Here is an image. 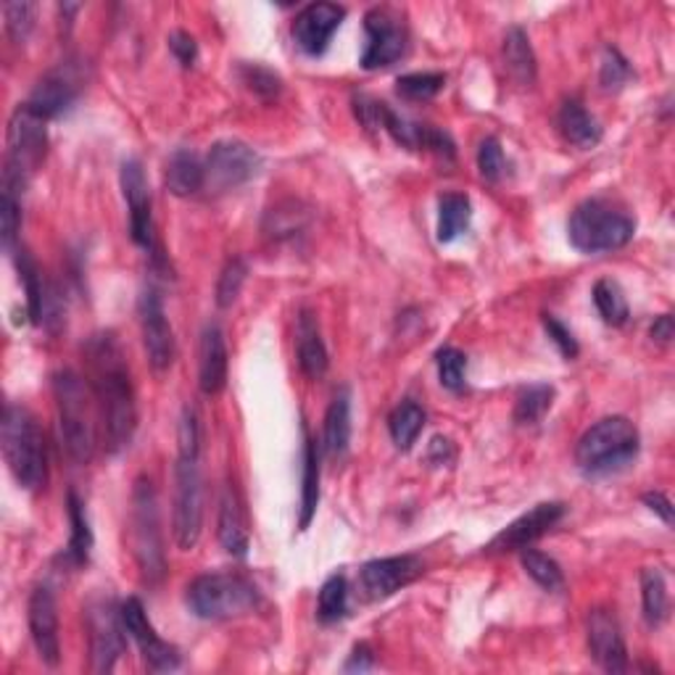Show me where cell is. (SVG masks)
Returning <instances> with one entry per match:
<instances>
[{"instance_id":"obj_7","label":"cell","mask_w":675,"mask_h":675,"mask_svg":"<svg viewBox=\"0 0 675 675\" xmlns=\"http://www.w3.org/2000/svg\"><path fill=\"white\" fill-rule=\"evenodd\" d=\"M636 232V222L625 211L604 201H585L570 217L568 236L575 251L581 253H610L629 246Z\"/></svg>"},{"instance_id":"obj_22","label":"cell","mask_w":675,"mask_h":675,"mask_svg":"<svg viewBox=\"0 0 675 675\" xmlns=\"http://www.w3.org/2000/svg\"><path fill=\"white\" fill-rule=\"evenodd\" d=\"M198 385L206 396L222 394L227 385V343L219 325H206L198 349Z\"/></svg>"},{"instance_id":"obj_32","label":"cell","mask_w":675,"mask_h":675,"mask_svg":"<svg viewBox=\"0 0 675 675\" xmlns=\"http://www.w3.org/2000/svg\"><path fill=\"white\" fill-rule=\"evenodd\" d=\"M642 604H644V620L652 629L667 620L671 612V596H667V581L657 568H644L642 570Z\"/></svg>"},{"instance_id":"obj_33","label":"cell","mask_w":675,"mask_h":675,"mask_svg":"<svg viewBox=\"0 0 675 675\" xmlns=\"http://www.w3.org/2000/svg\"><path fill=\"white\" fill-rule=\"evenodd\" d=\"M423 428H425V412L419 404L402 402L394 412H391L388 430H391V438H394L396 449L409 451L412 446L417 444Z\"/></svg>"},{"instance_id":"obj_42","label":"cell","mask_w":675,"mask_h":675,"mask_svg":"<svg viewBox=\"0 0 675 675\" xmlns=\"http://www.w3.org/2000/svg\"><path fill=\"white\" fill-rule=\"evenodd\" d=\"M436 364H438L440 385H444L446 391H451V394H459V391H465L467 356L461 354L459 349H454V346L438 349Z\"/></svg>"},{"instance_id":"obj_10","label":"cell","mask_w":675,"mask_h":675,"mask_svg":"<svg viewBox=\"0 0 675 675\" xmlns=\"http://www.w3.org/2000/svg\"><path fill=\"white\" fill-rule=\"evenodd\" d=\"M87 636H91V660L95 673H112L124 654V620L122 608L112 596H95L85 608Z\"/></svg>"},{"instance_id":"obj_52","label":"cell","mask_w":675,"mask_h":675,"mask_svg":"<svg viewBox=\"0 0 675 675\" xmlns=\"http://www.w3.org/2000/svg\"><path fill=\"white\" fill-rule=\"evenodd\" d=\"M644 505L650 507L654 515H660V518H663L665 526H673L675 512H673L671 499H667L665 494H660V491H650V494H644Z\"/></svg>"},{"instance_id":"obj_37","label":"cell","mask_w":675,"mask_h":675,"mask_svg":"<svg viewBox=\"0 0 675 675\" xmlns=\"http://www.w3.org/2000/svg\"><path fill=\"white\" fill-rule=\"evenodd\" d=\"M520 562H522V570H526V573L533 578V581L539 583L543 591H562L564 589L562 568L549 554H543V552H539V549L528 547L520 552Z\"/></svg>"},{"instance_id":"obj_46","label":"cell","mask_w":675,"mask_h":675,"mask_svg":"<svg viewBox=\"0 0 675 675\" xmlns=\"http://www.w3.org/2000/svg\"><path fill=\"white\" fill-rule=\"evenodd\" d=\"M478 169H480V177H484L486 183H499L501 177H505L507 158H505V150H501V143L496 141V137H486V141L480 143Z\"/></svg>"},{"instance_id":"obj_20","label":"cell","mask_w":675,"mask_h":675,"mask_svg":"<svg viewBox=\"0 0 675 675\" xmlns=\"http://www.w3.org/2000/svg\"><path fill=\"white\" fill-rule=\"evenodd\" d=\"M589 650L594 663L608 673H629V650L623 631L610 610H594L589 615Z\"/></svg>"},{"instance_id":"obj_15","label":"cell","mask_w":675,"mask_h":675,"mask_svg":"<svg viewBox=\"0 0 675 675\" xmlns=\"http://www.w3.org/2000/svg\"><path fill=\"white\" fill-rule=\"evenodd\" d=\"M562 518H564V505H560V501H543V505H536L530 512L522 515V518L509 522V526L488 543L486 552L488 554L522 552V549L533 547L541 536H547Z\"/></svg>"},{"instance_id":"obj_4","label":"cell","mask_w":675,"mask_h":675,"mask_svg":"<svg viewBox=\"0 0 675 675\" xmlns=\"http://www.w3.org/2000/svg\"><path fill=\"white\" fill-rule=\"evenodd\" d=\"M53 396L59 409L61 446L74 465H87L98 444L87 385L74 370H61L53 375Z\"/></svg>"},{"instance_id":"obj_53","label":"cell","mask_w":675,"mask_h":675,"mask_svg":"<svg viewBox=\"0 0 675 675\" xmlns=\"http://www.w3.org/2000/svg\"><path fill=\"white\" fill-rule=\"evenodd\" d=\"M652 338L660 343V346H671L673 338H675V322L671 314H663L654 320L652 325Z\"/></svg>"},{"instance_id":"obj_44","label":"cell","mask_w":675,"mask_h":675,"mask_svg":"<svg viewBox=\"0 0 675 675\" xmlns=\"http://www.w3.org/2000/svg\"><path fill=\"white\" fill-rule=\"evenodd\" d=\"M248 267L243 259H230L225 264L222 274H219L217 280V307L219 309H230L238 301L240 291H243V282H246Z\"/></svg>"},{"instance_id":"obj_28","label":"cell","mask_w":675,"mask_h":675,"mask_svg":"<svg viewBox=\"0 0 675 675\" xmlns=\"http://www.w3.org/2000/svg\"><path fill=\"white\" fill-rule=\"evenodd\" d=\"M505 66L509 77L520 87H530L536 82V53L530 48V40L522 27H509L505 34Z\"/></svg>"},{"instance_id":"obj_17","label":"cell","mask_w":675,"mask_h":675,"mask_svg":"<svg viewBox=\"0 0 675 675\" xmlns=\"http://www.w3.org/2000/svg\"><path fill=\"white\" fill-rule=\"evenodd\" d=\"M343 19H346V9L338 3H309L304 11L295 17L291 27L293 43L307 56H322L328 51L333 34L341 30Z\"/></svg>"},{"instance_id":"obj_39","label":"cell","mask_w":675,"mask_h":675,"mask_svg":"<svg viewBox=\"0 0 675 675\" xmlns=\"http://www.w3.org/2000/svg\"><path fill=\"white\" fill-rule=\"evenodd\" d=\"M446 77L438 72H415L396 80V93L406 101H430L444 91Z\"/></svg>"},{"instance_id":"obj_11","label":"cell","mask_w":675,"mask_h":675,"mask_svg":"<svg viewBox=\"0 0 675 675\" xmlns=\"http://www.w3.org/2000/svg\"><path fill=\"white\" fill-rule=\"evenodd\" d=\"M364 38L362 66L367 72L396 64L406 51L404 19L388 6H377L364 17Z\"/></svg>"},{"instance_id":"obj_38","label":"cell","mask_w":675,"mask_h":675,"mask_svg":"<svg viewBox=\"0 0 675 675\" xmlns=\"http://www.w3.org/2000/svg\"><path fill=\"white\" fill-rule=\"evenodd\" d=\"M304 225H307V211L301 209V204L285 201L274 206L270 215H267L264 232L274 240H282V238H293L295 232L304 230Z\"/></svg>"},{"instance_id":"obj_27","label":"cell","mask_w":675,"mask_h":675,"mask_svg":"<svg viewBox=\"0 0 675 675\" xmlns=\"http://www.w3.org/2000/svg\"><path fill=\"white\" fill-rule=\"evenodd\" d=\"M351 444V396L341 391L328 406L325 430H322V449L330 459H341Z\"/></svg>"},{"instance_id":"obj_21","label":"cell","mask_w":675,"mask_h":675,"mask_svg":"<svg viewBox=\"0 0 675 675\" xmlns=\"http://www.w3.org/2000/svg\"><path fill=\"white\" fill-rule=\"evenodd\" d=\"M77 95H80L77 82H74L72 74L64 72V69H59V72L45 74V77L34 85L27 106H30L38 116H43L45 122H51L56 120V116L66 114L69 108L74 106V101H77Z\"/></svg>"},{"instance_id":"obj_6","label":"cell","mask_w":675,"mask_h":675,"mask_svg":"<svg viewBox=\"0 0 675 675\" xmlns=\"http://www.w3.org/2000/svg\"><path fill=\"white\" fill-rule=\"evenodd\" d=\"M45 120L32 112L30 106H19L9 120V135H6V164H3V190L22 196L30 177L43 164L48 150Z\"/></svg>"},{"instance_id":"obj_2","label":"cell","mask_w":675,"mask_h":675,"mask_svg":"<svg viewBox=\"0 0 675 675\" xmlns=\"http://www.w3.org/2000/svg\"><path fill=\"white\" fill-rule=\"evenodd\" d=\"M642 436L629 417H604L583 433L575 446V465L589 478L620 472L638 457Z\"/></svg>"},{"instance_id":"obj_26","label":"cell","mask_w":675,"mask_h":675,"mask_svg":"<svg viewBox=\"0 0 675 675\" xmlns=\"http://www.w3.org/2000/svg\"><path fill=\"white\" fill-rule=\"evenodd\" d=\"M219 543L227 554L246 557L248 554V528L243 518V507L232 491V486L225 488L222 501H219V522H217Z\"/></svg>"},{"instance_id":"obj_23","label":"cell","mask_w":675,"mask_h":675,"mask_svg":"<svg viewBox=\"0 0 675 675\" xmlns=\"http://www.w3.org/2000/svg\"><path fill=\"white\" fill-rule=\"evenodd\" d=\"M295 354H299V367L307 377L320 381L330 367L328 346L322 341L320 322H316L314 312L301 309L299 312V325H295Z\"/></svg>"},{"instance_id":"obj_8","label":"cell","mask_w":675,"mask_h":675,"mask_svg":"<svg viewBox=\"0 0 675 675\" xmlns=\"http://www.w3.org/2000/svg\"><path fill=\"white\" fill-rule=\"evenodd\" d=\"M133 554L143 581L158 583L167 575L162 520H158L156 488L148 478H137L133 488Z\"/></svg>"},{"instance_id":"obj_1","label":"cell","mask_w":675,"mask_h":675,"mask_svg":"<svg viewBox=\"0 0 675 675\" xmlns=\"http://www.w3.org/2000/svg\"><path fill=\"white\" fill-rule=\"evenodd\" d=\"M85 362L91 391L98 404L103 444L108 454H120L133 444L137 430V404L129 364L112 333H95L85 343Z\"/></svg>"},{"instance_id":"obj_50","label":"cell","mask_w":675,"mask_h":675,"mask_svg":"<svg viewBox=\"0 0 675 675\" xmlns=\"http://www.w3.org/2000/svg\"><path fill=\"white\" fill-rule=\"evenodd\" d=\"M169 51H172V56L180 61L183 66H193L198 59L196 38H193V34L185 32V30H177V32L169 34Z\"/></svg>"},{"instance_id":"obj_48","label":"cell","mask_w":675,"mask_h":675,"mask_svg":"<svg viewBox=\"0 0 675 675\" xmlns=\"http://www.w3.org/2000/svg\"><path fill=\"white\" fill-rule=\"evenodd\" d=\"M415 150H430V154H436L440 158H454V154H457L449 133L433 127V124H419Z\"/></svg>"},{"instance_id":"obj_34","label":"cell","mask_w":675,"mask_h":675,"mask_svg":"<svg viewBox=\"0 0 675 675\" xmlns=\"http://www.w3.org/2000/svg\"><path fill=\"white\" fill-rule=\"evenodd\" d=\"M594 304L596 312L602 314V320L608 322L612 328H623L625 322H629L631 309H629V299H625L623 288L617 285L615 280H599L594 285Z\"/></svg>"},{"instance_id":"obj_12","label":"cell","mask_w":675,"mask_h":675,"mask_svg":"<svg viewBox=\"0 0 675 675\" xmlns=\"http://www.w3.org/2000/svg\"><path fill=\"white\" fill-rule=\"evenodd\" d=\"M206 185L217 193L236 190L259 175L261 158L257 150L240 141H219L204 162Z\"/></svg>"},{"instance_id":"obj_40","label":"cell","mask_w":675,"mask_h":675,"mask_svg":"<svg viewBox=\"0 0 675 675\" xmlns=\"http://www.w3.org/2000/svg\"><path fill=\"white\" fill-rule=\"evenodd\" d=\"M34 17H38V6L27 3V0H11L3 3L6 32L17 45H24L34 30Z\"/></svg>"},{"instance_id":"obj_47","label":"cell","mask_w":675,"mask_h":675,"mask_svg":"<svg viewBox=\"0 0 675 675\" xmlns=\"http://www.w3.org/2000/svg\"><path fill=\"white\" fill-rule=\"evenodd\" d=\"M177 446H180L183 459H198L201 451V425H198V415L193 406H185L180 425H177Z\"/></svg>"},{"instance_id":"obj_14","label":"cell","mask_w":675,"mask_h":675,"mask_svg":"<svg viewBox=\"0 0 675 675\" xmlns=\"http://www.w3.org/2000/svg\"><path fill=\"white\" fill-rule=\"evenodd\" d=\"M137 312H141L143 346H146L150 367L156 372L169 370L172 362H175L177 346H175V333H172V325L167 320V312H164V301L156 288H146V291H143Z\"/></svg>"},{"instance_id":"obj_30","label":"cell","mask_w":675,"mask_h":675,"mask_svg":"<svg viewBox=\"0 0 675 675\" xmlns=\"http://www.w3.org/2000/svg\"><path fill=\"white\" fill-rule=\"evenodd\" d=\"M472 219V204L465 193H446L438 201V240L454 243L461 232H467Z\"/></svg>"},{"instance_id":"obj_35","label":"cell","mask_w":675,"mask_h":675,"mask_svg":"<svg viewBox=\"0 0 675 675\" xmlns=\"http://www.w3.org/2000/svg\"><path fill=\"white\" fill-rule=\"evenodd\" d=\"M554 404V388L549 383H536L522 391L515 404V423L518 425H539Z\"/></svg>"},{"instance_id":"obj_41","label":"cell","mask_w":675,"mask_h":675,"mask_svg":"<svg viewBox=\"0 0 675 675\" xmlns=\"http://www.w3.org/2000/svg\"><path fill=\"white\" fill-rule=\"evenodd\" d=\"M633 77V69L629 64V59L617 51V48L608 45L602 53V69H599V82L608 93H617L629 85Z\"/></svg>"},{"instance_id":"obj_54","label":"cell","mask_w":675,"mask_h":675,"mask_svg":"<svg viewBox=\"0 0 675 675\" xmlns=\"http://www.w3.org/2000/svg\"><path fill=\"white\" fill-rule=\"evenodd\" d=\"M428 457H430V461H436V465H451V461H454L451 440L449 438H440V436L433 438Z\"/></svg>"},{"instance_id":"obj_16","label":"cell","mask_w":675,"mask_h":675,"mask_svg":"<svg viewBox=\"0 0 675 675\" xmlns=\"http://www.w3.org/2000/svg\"><path fill=\"white\" fill-rule=\"evenodd\" d=\"M122 196L129 209V236L141 248H154V215H150V188L146 172L137 158H127L120 172Z\"/></svg>"},{"instance_id":"obj_29","label":"cell","mask_w":675,"mask_h":675,"mask_svg":"<svg viewBox=\"0 0 675 675\" xmlns=\"http://www.w3.org/2000/svg\"><path fill=\"white\" fill-rule=\"evenodd\" d=\"M66 512H69V526H72V536H69V560L74 564H87L93 552V528L87 520L85 501L77 494L69 491L66 496Z\"/></svg>"},{"instance_id":"obj_25","label":"cell","mask_w":675,"mask_h":675,"mask_svg":"<svg viewBox=\"0 0 675 675\" xmlns=\"http://www.w3.org/2000/svg\"><path fill=\"white\" fill-rule=\"evenodd\" d=\"M557 127H560L564 141L575 148L589 150L602 143V127H599L594 116L585 112L583 103L575 98L562 103L560 114H557Z\"/></svg>"},{"instance_id":"obj_18","label":"cell","mask_w":675,"mask_h":675,"mask_svg":"<svg viewBox=\"0 0 675 675\" xmlns=\"http://www.w3.org/2000/svg\"><path fill=\"white\" fill-rule=\"evenodd\" d=\"M27 620H30V633L40 660H43L45 665L56 667L61 663L59 604L48 585H38V589L32 591L30 608H27Z\"/></svg>"},{"instance_id":"obj_51","label":"cell","mask_w":675,"mask_h":675,"mask_svg":"<svg viewBox=\"0 0 675 675\" xmlns=\"http://www.w3.org/2000/svg\"><path fill=\"white\" fill-rule=\"evenodd\" d=\"M375 667V657H372V650L367 644H360L354 646V652H351L349 663L343 665V671L346 673H367Z\"/></svg>"},{"instance_id":"obj_5","label":"cell","mask_w":675,"mask_h":675,"mask_svg":"<svg viewBox=\"0 0 675 675\" xmlns=\"http://www.w3.org/2000/svg\"><path fill=\"white\" fill-rule=\"evenodd\" d=\"M259 602V585L240 573H206L188 585V608L201 620L243 617Z\"/></svg>"},{"instance_id":"obj_13","label":"cell","mask_w":675,"mask_h":675,"mask_svg":"<svg viewBox=\"0 0 675 675\" xmlns=\"http://www.w3.org/2000/svg\"><path fill=\"white\" fill-rule=\"evenodd\" d=\"M122 620H124V629H127V636L137 644V650H141L143 660H146L150 671L169 673L180 667V652L158 636L154 625H150L141 599L129 596L127 602H122Z\"/></svg>"},{"instance_id":"obj_24","label":"cell","mask_w":675,"mask_h":675,"mask_svg":"<svg viewBox=\"0 0 675 675\" xmlns=\"http://www.w3.org/2000/svg\"><path fill=\"white\" fill-rule=\"evenodd\" d=\"M164 180H167V188L172 196L190 198L206 188V167H204L201 158H198L196 150L177 148L175 154L169 156L167 175H164Z\"/></svg>"},{"instance_id":"obj_43","label":"cell","mask_w":675,"mask_h":675,"mask_svg":"<svg viewBox=\"0 0 675 675\" xmlns=\"http://www.w3.org/2000/svg\"><path fill=\"white\" fill-rule=\"evenodd\" d=\"M240 74V82L251 91L253 95H259V98L264 101H272L278 98L280 91H282V82L278 74L272 72V69L261 66V64H243L238 69Z\"/></svg>"},{"instance_id":"obj_19","label":"cell","mask_w":675,"mask_h":675,"mask_svg":"<svg viewBox=\"0 0 675 675\" xmlns=\"http://www.w3.org/2000/svg\"><path fill=\"white\" fill-rule=\"evenodd\" d=\"M425 573L423 562L415 554L402 557H383V560H372L362 568V589L367 591L370 599H388L396 591L406 589Z\"/></svg>"},{"instance_id":"obj_45","label":"cell","mask_w":675,"mask_h":675,"mask_svg":"<svg viewBox=\"0 0 675 675\" xmlns=\"http://www.w3.org/2000/svg\"><path fill=\"white\" fill-rule=\"evenodd\" d=\"M19 227H22V196L3 190L0 193V238L9 251L19 236Z\"/></svg>"},{"instance_id":"obj_3","label":"cell","mask_w":675,"mask_h":675,"mask_svg":"<svg viewBox=\"0 0 675 675\" xmlns=\"http://www.w3.org/2000/svg\"><path fill=\"white\" fill-rule=\"evenodd\" d=\"M3 457L17 484L27 491H40L48 480L45 436L30 409L9 404L3 412Z\"/></svg>"},{"instance_id":"obj_36","label":"cell","mask_w":675,"mask_h":675,"mask_svg":"<svg viewBox=\"0 0 675 675\" xmlns=\"http://www.w3.org/2000/svg\"><path fill=\"white\" fill-rule=\"evenodd\" d=\"M349 612V581L346 575H330L316 599V615L322 623H338Z\"/></svg>"},{"instance_id":"obj_49","label":"cell","mask_w":675,"mask_h":675,"mask_svg":"<svg viewBox=\"0 0 675 675\" xmlns=\"http://www.w3.org/2000/svg\"><path fill=\"white\" fill-rule=\"evenodd\" d=\"M543 330H547L549 338H552V343L560 349V354L564 356V360H575V356L581 354V346H578L573 330L564 325V322L557 320L554 314H543Z\"/></svg>"},{"instance_id":"obj_9","label":"cell","mask_w":675,"mask_h":675,"mask_svg":"<svg viewBox=\"0 0 675 675\" xmlns=\"http://www.w3.org/2000/svg\"><path fill=\"white\" fill-rule=\"evenodd\" d=\"M204 528V480L198 459H177L175 465V509H172V533L183 552L196 549Z\"/></svg>"},{"instance_id":"obj_31","label":"cell","mask_w":675,"mask_h":675,"mask_svg":"<svg viewBox=\"0 0 675 675\" xmlns=\"http://www.w3.org/2000/svg\"><path fill=\"white\" fill-rule=\"evenodd\" d=\"M301 515H299V528L307 530L312 526L316 507H320V451L316 444L307 436L304 444V480H301Z\"/></svg>"}]
</instances>
